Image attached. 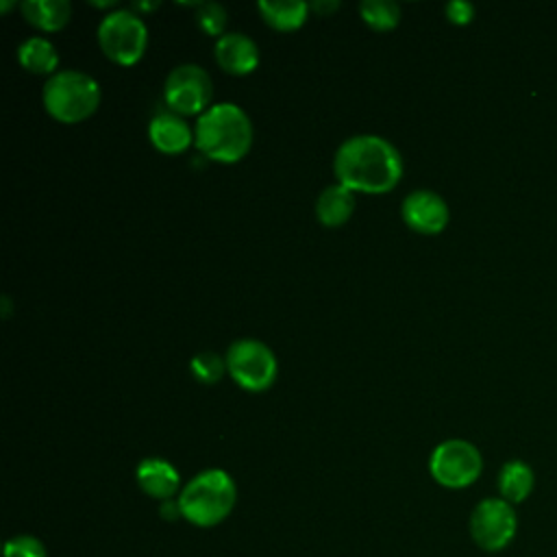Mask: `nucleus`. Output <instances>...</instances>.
Instances as JSON below:
<instances>
[{
  "label": "nucleus",
  "instance_id": "nucleus-1",
  "mask_svg": "<svg viewBox=\"0 0 557 557\" xmlns=\"http://www.w3.org/2000/svg\"><path fill=\"white\" fill-rule=\"evenodd\" d=\"M337 183L352 191L387 194L403 176L398 148L381 135H352L344 139L333 157Z\"/></svg>",
  "mask_w": 557,
  "mask_h": 557
},
{
  "label": "nucleus",
  "instance_id": "nucleus-2",
  "mask_svg": "<svg viewBox=\"0 0 557 557\" xmlns=\"http://www.w3.org/2000/svg\"><path fill=\"white\" fill-rule=\"evenodd\" d=\"M194 144L211 161H239L252 146V124L248 113L235 102L211 104L196 120Z\"/></svg>",
  "mask_w": 557,
  "mask_h": 557
},
{
  "label": "nucleus",
  "instance_id": "nucleus-3",
  "mask_svg": "<svg viewBox=\"0 0 557 557\" xmlns=\"http://www.w3.org/2000/svg\"><path fill=\"white\" fill-rule=\"evenodd\" d=\"M235 483L228 472L209 468L198 472L181 492L178 505L183 518L198 527H213L222 522L235 505Z\"/></svg>",
  "mask_w": 557,
  "mask_h": 557
},
{
  "label": "nucleus",
  "instance_id": "nucleus-4",
  "mask_svg": "<svg viewBox=\"0 0 557 557\" xmlns=\"http://www.w3.org/2000/svg\"><path fill=\"white\" fill-rule=\"evenodd\" d=\"M41 100L48 115L57 122L78 124L98 109L100 85L81 70H59L44 83Z\"/></svg>",
  "mask_w": 557,
  "mask_h": 557
},
{
  "label": "nucleus",
  "instance_id": "nucleus-5",
  "mask_svg": "<svg viewBox=\"0 0 557 557\" xmlns=\"http://www.w3.org/2000/svg\"><path fill=\"white\" fill-rule=\"evenodd\" d=\"M100 50L120 65H133L144 57L148 44V28L133 9H115L98 24Z\"/></svg>",
  "mask_w": 557,
  "mask_h": 557
},
{
  "label": "nucleus",
  "instance_id": "nucleus-6",
  "mask_svg": "<svg viewBox=\"0 0 557 557\" xmlns=\"http://www.w3.org/2000/svg\"><path fill=\"white\" fill-rule=\"evenodd\" d=\"M226 372L231 379L248 392L268 389L278 374V361L272 348L259 339H235L226 350Z\"/></svg>",
  "mask_w": 557,
  "mask_h": 557
},
{
  "label": "nucleus",
  "instance_id": "nucleus-7",
  "mask_svg": "<svg viewBox=\"0 0 557 557\" xmlns=\"http://www.w3.org/2000/svg\"><path fill=\"white\" fill-rule=\"evenodd\" d=\"M211 76L198 63L176 65L163 83V100L176 115L205 113L211 104Z\"/></svg>",
  "mask_w": 557,
  "mask_h": 557
},
{
  "label": "nucleus",
  "instance_id": "nucleus-8",
  "mask_svg": "<svg viewBox=\"0 0 557 557\" xmlns=\"http://www.w3.org/2000/svg\"><path fill=\"white\" fill-rule=\"evenodd\" d=\"M431 476L444 487H466L474 483L483 470L481 453L466 440H446L431 453Z\"/></svg>",
  "mask_w": 557,
  "mask_h": 557
},
{
  "label": "nucleus",
  "instance_id": "nucleus-9",
  "mask_svg": "<svg viewBox=\"0 0 557 557\" xmlns=\"http://www.w3.org/2000/svg\"><path fill=\"white\" fill-rule=\"evenodd\" d=\"M518 529L511 503L503 498L481 500L470 516V535L483 550L505 548Z\"/></svg>",
  "mask_w": 557,
  "mask_h": 557
},
{
  "label": "nucleus",
  "instance_id": "nucleus-10",
  "mask_svg": "<svg viewBox=\"0 0 557 557\" xmlns=\"http://www.w3.org/2000/svg\"><path fill=\"white\" fill-rule=\"evenodd\" d=\"M400 215L411 231H418L424 235H435L444 231L450 218L448 205L444 202V198L431 189H416L407 194L400 207Z\"/></svg>",
  "mask_w": 557,
  "mask_h": 557
},
{
  "label": "nucleus",
  "instance_id": "nucleus-11",
  "mask_svg": "<svg viewBox=\"0 0 557 557\" xmlns=\"http://www.w3.org/2000/svg\"><path fill=\"white\" fill-rule=\"evenodd\" d=\"M215 61L228 74H250L259 65V48L244 33H224L215 41Z\"/></svg>",
  "mask_w": 557,
  "mask_h": 557
},
{
  "label": "nucleus",
  "instance_id": "nucleus-12",
  "mask_svg": "<svg viewBox=\"0 0 557 557\" xmlns=\"http://www.w3.org/2000/svg\"><path fill=\"white\" fill-rule=\"evenodd\" d=\"M148 137L157 150L165 154H176L189 148V144L194 141V131L183 115L163 111L150 120Z\"/></svg>",
  "mask_w": 557,
  "mask_h": 557
},
{
  "label": "nucleus",
  "instance_id": "nucleus-13",
  "mask_svg": "<svg viewBox=\"0 0 557 557\" xmlns=\"http://www.w3.org/2000/svg\"><path fill=\"white\" fill-rule=\"evenodd\" d=\"M135 476H137L139 487L148 496L159 498V500H170L174 496V492L178 490V483H181L176 468L170 461L159 459V457L144 459L137 466Z\"/></svg>",
  "mask_w": 557,
  "mask_h": 557
},
{
  "label": "nucleus",
  "instance_id": "nucleus-14",
  "mask_svg": "<svg viewBox=\"0 0 557 557\" xmlns=\"http://www.w3.org/2000/svg\"><path fill=\"white\" fill-rule=\"evenodd\" d=\"M355 211V191L342 183L329 185L315 200V215L324 226H342Z\"/></svg>",
  "mask_w": 557,
  "mask_h": 557
},
{
  "label": "nucleus",
  "instance_id": "nucleus-15",
  "mask_svg": "<svg viewBox=\"0 0 557 557\" xmlns=\"http://www.w3.org/2000/svg\"><path fill=\"white\" fill-rule=\"evenodd\" d=\"M28 24L41 30H61L72 17V4L67 0H24L20 4Z\"/></svg>",
  "mask_w": 557,
  "mask_h": 557
},
{
  "label": "nucleus",
  "instance_id": "nucleus-16",
  "mask_svg": "<svg viewBox=\"0 0 557 557\" xmlns=\"http://www.w3.org/2000/svg\"><path fill=\"white\" fill-rule=\"evenodd\" d=\"M261 17L276 30H296L305 24L311 4L302 0H259Z\"/></svg>",
  "mask_w": 557,
  "mask_h": 557
},
{
  "label": "nucleus",
  "instance_id": "nucleus-17",
  "mask_svg": "<svg viewBox=\"0 0 557 557\" xmlns=\"http://www.w3.org/2000/svg\"><path fill=\"white\" fill-rule=\"evenodd\" d=\"M17 61L30 74H57L59 52L46 37H28L17 46Z\"/></svg>",
  "mask_w": 557,
  "mask_h": 557
},
{
  "label": "nucleus",
  "instance_id": "nucleus-18",
  "mask_svg": "<svg viewBox=\"0 0 557 557\" xmlns=\"http://www.w3.org/2000/svg\"><path fill=\"white\" fill-rule=\"evenodd\" d=\"M533 483H535L533 470L520 459L507 461L500 468L498 492H500L503 500H507V503H522L531 494Z\"/></svg>",
  "mask_w": 557,
  "mask_h": 557
},
{
  "label": "nucleus",
  "instance_id": "nucleus-19",
  "mask_svg": "<svg viewBox=\"0 0 557 557\" xmlns=\"http://www.w3.org/2000/svg\"><path fill=\"white\" fill-rule=\"evenodd\" d=\"M359 13L374 30H392L400 22V7L392 0H363L359 2Z\"/></svg>",
  "mask_w": 557,
  "mask_h": 557
},
{
  "label": "nucleus",
  "instance_id": "nucleus-20",
  "mask_svg": "<svg viewBox=\"0 0 557 557\" xmlns=\"http://www.w3.org/2000/svg\"><path fill=\"white\" fill-rule=\"evenodd\" d=\"M189 370L191 374L205 383V385H213L218 383L224 372H226V359L220 357L218 352L213 350H202V352H196L189 361Z\"/></svg>",
  "mask_w": 557,
  "mask_h": 557
},
{
  "label": "nucleus",
  "instance_id": "nucleus-21",
  "mask_svg": "<svg viewBox=\"0 0 557 557\" xmlns=\"http://www.w3.org/2000/svg\"><path fill=\"white\" fill-rule=\"evenodd\" d=\"M228 13L220 2H200L196 4V24L207 35H224Z\"/></svg>",
  "mask_w": 557,
  "mask_h": 557
},
{
  "label": "nucleus",
  "instance_id": "nucleus-22",
  "mask_svg": "<svg viewBox=\"0 0 557 557\" xmlns=\"http://www.w3.org/2000/svg\"><path fill=\"white\" fill-rule=\"evenodd\" d=\"M4 557H48L41 540L33 535H15L4 544Z\"/></svg>",
  "mask_w": 557,
  "mask_h": 557
},
{
  "label": "nucleus",
  "instance_id": "nucleus-23",
  "mask_svg": "<svg viewBox=\"0 0 557 557\" xmlns=\"http://www.w3.org/2000/svg\"><path fill=\"white\" fill-rule=\"evenodd\" d=\"M444 11H446V17H448L453 24H459V26L470 24L472 17H474V7H472L470 2H466V0H450V2L444 7Z\"/></svg>",
  "mask_w": 557,
  "mask_h": 557
},
{
  "label": "nucleus",
  "instance_id": "nucleus-24",
  "mask_svg": "<svg viewBox=\"0 0 557 557\" xmlns=\"http://www.w3.org/2000/svg\"><path fill=\"white\" fill-rule=\"evenodd\" d=\"M161 516L165 518V520H176V518H183V511H181V505H178V500H163L161 503Z\"/></svg>",
  "mask_w": 557,
  "mask_h": 557
},
{
  "label": "nucleus",
  "instance_id": "nucleus-25",
  "mask_svg": "<svg viewBox=\"0 0 557 557\" xmlns=\"http://www.w3.org/2000/svg\"><path fill=\"white\" fill-rule=\"evenodd\" d=\"M339 9V2L337 0H315L313 4H311V11L313 13H318V15H329V13H333V11H337Z\"/></svg>",
  "mask_w": 557,
  "mask_h": 557
},
{
  "label": "nucleus",
  "instance_id": "nucleus-26",
  "mask_svg": "<svg viewBox=\"0 0 557 557\" xmlns=\"http://www.w3.org/2000/svg\"><path fill=\"white\" fill-rule=\"evenodd\" d=\"M154 7H159V2H150V4L148 2H137L135 4V9H139V11H148V9H154Z\"/></svg>",
  "mask_w": 557,
  "mask_h": 557
}]
</instances>
